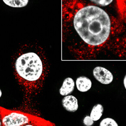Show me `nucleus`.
<instances>
[{"label":"nucleus","mask_w":126,"mask_h":126,"mask_svg":"<svg viewBox=\"0 0 126 126\" xmlns=\"http://www.w3.org/2000/svg\"><path fill=\"white\" fill-rule=\"evenodd\" d=\"M74 28L81 40L92 47L105 43L111 32L109 16L98 7L90 5L80 9L73 19Z\"/></svg>","instance_id":"f257e3e1"},{"label":"nucleus","mask_w":126,"mask_h":126,"mask_svg":"<svg viewBox=\"0 0 126 126\" xmlns=\"http://www.w3.org/2000/svg\"><path fill=\"white\" fill-rule=\"evenodd\" d=\"M16 71L27 92H39L49 72V65L43 49L39 45L20 55L15 64Z\"/></svg>","instance_id":"f03ea898"},{"label":"nucleus","mask_w":126,"mask_h":126,"mask_svg":"<svg viewBox=\"0 0 126 126\" xmlns=\"http://www.w3.org/2000/svg\"><path fill=\"white\" fill-rule=\"evenodd\" d=\"M2 126H23L29 124L55 126L53 123L33 115L18 111L4 109L0 107Z\"/></svg>","instance_id":"7ed1b4c3"},{"label":"nucleus","mask_w":126,"mask_h":126,"mask_svg":"<svg viewBox=\"0 0 126 126\" xmlns=\"http://www.w3.org/2000/svg\"><path fill=\"white\" fill-rule=\"evenodd\" d=\"M93 75L95 78L102 84H109L113 81L112 73L107 69L102 67H95L93 70Z\"/></svg>","instance_id":"20e7f679"},{"label":"nucleus","mask_w":126,"mask_h":126,"mask_svg":"<svg viewBox=\"0 0 126 126\" xmlns=\"http://www.w3.org/2000/svg\"><path fill=\"white\" fill-rule=\"evenodd\" d=\"M62 103L64 109L69 112H75L78 109V99L73 95L65 96L62 100Z\"/></svg>","instance_id":"39448f33"},{"label":"nucleus","mask_w":126,"mask_h":126,"mask_svg":"<svg viewBox=\"0 0 126 126\" xmlns=\"http://www.w3.org/2000/svg\"><path fill=\"white\" fill-rule=\"evenodd\" d=\"M74 80L71 78H67L64 80L63 85L60 89V93L63 96L69 95L73 92L75 88Z\"/></svg>","instance_id":"423d86ee"},{"label":"nucleus","mask_w":126,"mask_h":126,"mask_svg":"<svg viewBox=\"0 0 126 126\" xmlns=\"http://www.w3.org/2000/svg\"><path fill=\"white\" fill-rule=\"evenodd\" d=\"M76 85L79 91L81 92H86L91 89L92 82L90 79L87 77L80 76L76 79Z\"/></svg>","instance_id":"0eeeda50"},{"label":"nucleus","mask_w":126,"mask_h":126,"mask_svg":"<svg viewBox=\"0 0 126 126\" xmlns=\"http://www.w3.org/2000/svg\"><path fill=\"white\" fill-rule=\"evenodd\" d=\"M103 111V106L100 104H98L93 107L90 116L93 121H97L102 117Z\"/></svg>","instance_id":"6e6552de"},{"label":"nucleus","mask_w":126,"mask_h":126,"mask_svg":"<svg viewBox=\"0 0 126 126\" xmlns=\"http://www.w3.org/2000/svg\"><path fill=\"white\" fill-rule=\"evenodd\" d=\"M6 5L15 8H21L26 6L29 0H3Z\"/></svg>","instance_id":"1a4fd4ad"},{"label":"nucleus","mask_w":126,"mask_h":126,"mask_svg":"<svg viewBox=\"0 0 126 126\" xmlns=\"http://www.w3.org/2000/svg\"><path fill=\"white\" fill-rule=\"evenodd\" d=\"M100 126H118V125L114 119L107 118L101 121Z\"/></svg>","instance_id":"9d476101"},{"label":"nucleus","mask_w":126,"mask_h":126,"mask_svg":"<svg viewBox=\"0 0 126 126\" xmlns=\"http://www.w3.org/2000/svg\"><path fill=\"white\" fill-rule=\"evenodd\" d=\"M92 2L99 6H105L111 4L113 0H90Z\"/></svg>","instance_id":"9b49d317"},{"label":"nucleus","mask_w":126,"mask_h":126,"mask_svg":"<svg viewBox=\"0 0 126 126\" xmlns=\"http://www.w3.org/2000/svg\"><path fill=\"white\" fill-rule=\"evenodd\" d=\"M94 122L90 116L89 115L86 116L83 120V123L86 126H92L94 124Z\"/></svg>","instance_id":"f8f14e48"},{"label":"nucleus","mask_w":126,"mask_h":126,"mask_svg":"<svg viewBox=\"0 0 126 126\" xmlns=\"http://www.w3.org/2000/svg\"><path fill=\"white\" fill-rule=\"evenodd\" d=\"M23 126H46L44 125H41V124H26Z\"/></svg>","instance_id":"ddd939ff"},{"label":"nucleus","mask_w":126,"mask_h":126,"mask_svg":"<svg viewBox=\"0 0 126 126\" xmlns=\"http://www.w3.org/2000/svg\"><path fill=\"white\" fill-rule=\"evenodd\" d=\"M124 85L125 87V89L126 90V74L125 77H124Z\"/></svg>","instance_id":"4468645a"},{"label":"nucleus","mask_w":126,"mask_h":126,"mask_svg":"<svg viewBox=\"0 0 126 126\" xmlns=\"http://www.w3.org/2000/svg\"><path fill=\"white\" fill-rule=\"evenodd\" d=\"M0 126H2V121H1V116L0 113Z\"/></svg>","instance_id":"2eb2a0df"},{"label":"nucleus","mask_w":126,"mask_h":126,"mask_svg":"<svg viewBox=\"0 0 126 126\" xmlns=\"http://www.w3.org/2000/svg\"><path fill=\"white\" fill-rule=\"evenodd\" d=\"M1 95H2V92H1V90L0 89V98L1 97Z\"/></svg>","instance_id":"dca6fc26"}]
</instances>
